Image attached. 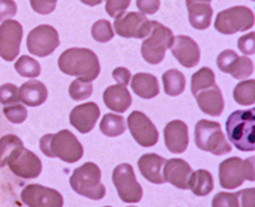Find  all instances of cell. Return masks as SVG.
I'll return each mask as SVG.
<instances>
[{"label":"cell","mask_w":255,"mask_h":207,"mask_svg":"<svg viewBox=\"0 0 255 207\" xmlns=\"http://www.w3.org/2000/svg\"><path fill=\"white\" fill-rule=\"evenodd\" d=\"M29 3L36 13L46 15L55 10L58 0H29Z\"/></svg>","instance_id":"60d3db41"},{"label":"cell","mask_w":255,"mask_h":207,"mask_svg":"<svg viewBox=\"0 0 255 207\" xmlns=\"http://www.w3.org/2000/svg\"><path fill=\"white\" fill-rule=\"evenodd\" d=\"M128 128L138 145L152 147L158 142V131L151 119L142 111H133L128 117Z\"/></svg>","instance_id":"5bb4252c"},{"label":"cell","mask_w":255,"mask_h":207,"mask_svg":"<svg viewBox=\"0 0 255 207\" xmlns=\"http://www.w3.org/2000/svg\"><path fill=\"white\" fill-rule=\"evenodd\" d=\"M254 73V63L247 56H239L235 68L231 72V76L235 79H244Z\"/></svg>","instance_id":"8d00e7d4"},{"label":"cell","mask_w":255,"mask_h":207,"mask_svg":"<svg viewBox=\"0 0 255 207\" xmlns=\"http://www.w3.org/2000/svg\"><path fill=\"white\" fill-rule=\"evenodd\" d=\"M212 0H186V4L191 3H211Z\"/></svg>","instance_id":"c3c4849f"},{"label":"cell","mask_w":255,"mask_h":207,"mask_svg":"<svg viewBox=\"0 0 255 207\" xmlns=\"http://www.w3.org/2000/svg\"><path fill=\"white\" fill-rule=\"evenodd\" d=\"M20 199L28 207H63V196L52 188L41 184H28L20 193Z\"/></svg>","instance_id":"9a60e30c"},{"label":"cell","mask_w":255,"mask_h":207,"mask_svg":"<svg viewBox=\"0 0 255 207\" xmlns=\"http://www.w3.org/2000/svg\"><path fill=\"white\" fill-rule=\"evenodd\" d=\"M239 60V55L234 50H223L222 53L217 56V65L221 72L231 74Z\"/></svg>","instance_id":"e575fe53"},{"label":"cell","mask_w":255,"mask_h":207,"mask_svg":"<svg viewBox=\"0 0 255 207\" xmlns=\"http://www.w3.org/2000/svg\"><path fill=\"white\" fill-rule=\"evenodd\" d=\"M91 33H92V37L101 44L108 42L114 37L113 27H111L110 22L106 19H100L96 23H93Z\"/></svg>","instance_id":"836d02e7"},{"label":"cell","mask_w":255,"mask_h":207,"mask_svg":"<svg viewBox=\"0 0 255 207\" xmlns=\"http://www.w3.org/2000/svg\"><path fill=\"white\" fill-rule=\"evenodd\" d=\"M40 150L47 158H58L68 164L81 160L84 152L78 138L68 129L56 134H45L40 140Z\"/></svg>","instance_id":"7a4b0ae2"},{"label":"cell","mask_w":255,"mask_h":207,"mask_svg":"<svg viewBox=\"0 0 255 207\" xmlns=\"http://www.w3.org/2000/svg\"><path fill=\"white\" fill-rule=\"evenodd\" d=\"M166 147L172 154H183L189 146L188 126L181 120H172L165 127Z\"/></svg>","instance_id":"ac0fdd59"},{"label":"cell","mask_w":255,"mask_h":207,"mask_svg":"<svg viewBox=\"0 0 255 207\" xmlns=\"http://www.w3.org/2000/svg\"><path fill=\"white\" fill-rule=\"evenodd\" d=\"M60 45L59 33L49 24H41L33 28L27 36V49L32 55L45 58L58 49Z\"/></svg>","instance_id":"30bf717a"},{"label":"cell","mask_w":255,"mask_h":207,"mask_svg":"<svg viewBox=\"0 0 255 207\" xmlns=\"http://www.w3.org/2000/svg\"><path fill=\"white\" fill-rule=\"evenodd\" d=\"M197 97V104L199 109L204 114H208L211 117H220L225 108V101H223L222 92L217 85L200 91L195 95Z\"/></svg>","instance_id":"ffe728a7"},{"label":"cell","mask_w":255,"mask_h":207,"mask_svg":"<svg viewBox=\"0 0 255 207\" xmlns=\"http://www.w3.org/2000/svg\"><path fill=\"white\" fill-rule=\"evenodd\" d=\"M171 53L180 64L185 68L195 67L200 60L199 46L189 36L179 35L174 37V42L171 45Z\"/></svg>","instance_id":"2e32d148"},{"label":"cell","mask_w":255,"mask_h":207,"mask_svg":"<svg viewBox=\"0 0 255 207\" xmlns=\"http://www.w3.org/2000/svg\"><path fill=\"white\" fill-rule=\"evenodd\" d=\"M15 72L19 76L26 77V78H36L41 73V65L36 59L31 56L22 55L15 61Z\"/></svg>","instance_id":"4dcf8cb0"},{"label":"cell","mask_w":255,"mask_h":207,"mask_svg":"<svg viewBox=\"0 0 255 207\" xmlns=\"http://www.w3.org/2000/svg\"><path fill=\"white\" fill-rule=\"evenodd\" d=\"M6 165L12 173L19 178L33 179L37 178L42 170V163L36 154L23 146L18 147L10 156H9Z\"/></svg>","instance_id":"8fae6325"},{"label":"cell","mask_w":255,"mask_h":207,"mask_svg":"<svg viewBox=\"0 0 255 207\" xmlns=\"http://www.w3.org/2000/svg\"><path fill=\"white\" fill-rule=\"evenodd\" d=\"M127 129L125 119L118 114H106L100 123V131L108 137H118Z\"/></svg>","instance_id":"83f0119b"},{"label":"cell","mask_w":255,"mask_h":207,"mask_svg":"<svg viewBox=\"0 0 255 207\" xmlns=\"http://www.w3.org/2000/svg\"><path fill=\"white\" fill-rule=\"evenodd\" d=\"M20 146L23 142L15 134H5L0 138V168L5 167L9 156Z\"/></svg>","instance_id":"1f68e13d"},{"label":"cell","mask_w":255,"mask_h":207,"mask_svg":"<svg viewBox=\"0 0 255 207\" xmlns=\"http://www.w3.org/2000/svg\"><path fill=\"white\" fill-rule=\"evenodd\" d=\"M131 90L140 99H153L158 95V81L153 74L136 73L131 77Z\"/></svg>","instance_id":"cb8c5ba5"},{"label":"cell","mask_w":255,"mask_h":207,"mask_svg":"<svg viewBox=\"0 0 255 207\" xmlns=\"http://www.w3.org/2000/svg\"><path fill=\"white\" fill-rule=\"evenodd\" d=\"M100 108L95 102H86L76 106L70 111L69 122L79 133H88L95 128L97 119L100 118Z\"/></svg>","instance_id":"e0dca14e"},{"label":"cell","mask_w":255,"mask_h":207,"mask_svg":"<svg viewBox=\"0 0 255 207\" xmlns=\"http://www.w3.org/2000/svg\"><path fill=\"white\" fill-rule=\"evenodd\" d=\"M234 99L238 104L243 106L254 105L255 102V81L249 79V81L240 82L234 90Z\"/></svg>","instance_id":"f546056e"},{"label":"cell","mask_w":255,"mask_h":207,"mask_svg":"<svg viewBox=\"0 0 255 207\" xmlns=\"http://www.w3.org/2000/svg\"><path fill=\"white\" fill-rule=\"evenodd\" d=\"M216 85V76L213 73V70L208 67H204L202 69H199L198 72H195L193 76H191V94L197 95L200 91L206 90V88L212 87V86Z\"/></svg>","instance_id":"f1b7e54d"},{"label":"cell","mask_w":255,"mask_h":207,"mask_svg":"<svg viewBox=\"0 0 255 207\" xmlns=\"http://www.w3.org/2000/svg\"><path fill=\"white\" fill-rule=\"evenodd\" d=\"M23 37V27L13 19L4 20L0 24V58L13 61L19 54L20 41Z\"/></svg>","instance_id":"4fadbf2b"},{"label":"cell","mask_w":255,"mask_h":207,"mask_svg":"<svg viewBox=\"0 0 255 207\" xmlns=\"http://www.w3.org/2000/svg\"><path fill=\"white\" fill-rule=\"evenodd\" d=\"M166 159L157 154H145L138 160V168L140 174L153 184H163L165 179L162 175V168Z\"/></svg>","instance_id":"44dd1931"},{"label":"cell","mask_w":255,"mask_h":207,"mask_svg":"<svg viewBox=\"0 0 255 207\" xmlns=\"http://www.w3.org/2000/svg\"><path fill=\"white\" fill-rule=\"evenodd\" d=\"M163 88L168 96H179L185 90L186 79L180 70L168 69L162 76Z\"/></svg>","instance_id":"4316f807"},{"label":"cell","mask_w":255,"mask_h":207,"mask_svg":"<svg viewBox=\"0 0 255 207\" xmlns=\"http://www.w3.org/2000/svg\"><path fill=\"white\" fill-rule=\"evenodd\" d=\"M3 113L6 119L13 124H20L27 119V109L20 104L5 105L3 109Z\"/></svg>","instance_id":"74e56055"},{"label":"cell","mask_w":255,"mask_h":207,"mask_svg":"<svg viewBox=\"0 0 255 207\" xmlns=\"http://www.w3.org/2000/svg\"><path fill=\"white\" fill-rule=\"evenodd\" d=\"M59 69L68 76H74L84 81H95L100 74V61L90 49L72 47L65 50L58 60Z\"/></svg>","instance_id":"6da1fadb"},{"label":"cell","mask_w":255,"mask_h":207,"mask_svg":"<svg viewBox=\"0 0 255 207\" xmlns=\"http://www.w3.org/2000/svg\"><path fill=\"white\" fill-rule=\"evenodd\" d=\"M105 207H111V206H105Z\"/></svg>","instance_id":"681fc988"},{"label":"cell","mask_w":255,"mask_h":207,"mask_svg":"<svg viewBox=\"0 0 255 207\" xmlns=\"http://www.w3.org/2000/svg\"><path fill=\"white\" fill-rule=\"evenodd\" d=\"M70 187L77 195L99 201L106 195V188L101 183V170L95 163H86L73 172L69 179Z\"/></svg>","instance_id":"277c9868"},{"label":"cell","mask_w":255,"mask_h":207,"mask_svg":"<svg viewBox=\"0 0 255 207\" xmlns=\"http://www.w3.org/2000/svg\"><path fill=\"white\" fill-rule=\"evenodd\" d=\"M129 207H134V206H129Z\"/></svg>","instance_id":"f907efd6"},{"label":"cell","mask_w":255,"mask_h":207,"mask_svg":"<svg viewBox=\"0 0 255 207\" xmlns=\"http://www.w3.org/2000/svg\"><path fill=\"white\" fill-rule=\"evenodd\" d=\"M17 14V4L13 0H0V22L10 19Z\"/></svg>","instance_id":"7bdbcfd3"},{"label":"cell","mask_w":255,"mask_h":207,"mask_svg":"<svg viewBox=\"0 0 255 207\" xmlns=\"http://www.w3.org/2000/svg\"><path fill=\"white\" fill-rule=\"evenodd\" d=\"M81 1L88 6H96L102 3V0H81Z\"/></svg>","instance_id":"7dc6e473"},{"label":"cell","mask_w":255,"mask_h":207,"mask_svg":"<svg viewBox=\"0 0 255 207\" xmlns=\"http://www.w3.org/2000/svg\"><path fill=\"white\" fill-rule=\"evenodd\" d=\"M215 183H213V177L208 170L199 169L197 172L191 173L190 178L188 182V188L194 193L195 196L204 197L209 195L213 191Z\"/></svg>","instance_id":"484cf974"},{"label":"cell","mask_w":255,"mask_h":207,"mask_svg":"<svg viewBox=\"0 0 255 207\" xmlns=\"http://www.w3.org/2000/svg\"><path fill=\"white\" fill-rule=\"evenodd\" d=\"M172 42H174V33L171 29L157 20H152L151 31L148 33L147 38L143 41L140 49L143 59L148 64H159L165 58L166 50L171 47Z\"/></svg>","instance_id":"52a82bcc"},{"label":"cell","mask_w":255,"mask_h":207,"mask_svg":"<svg viewBox=\"0 0 255 207\" xmlns=\"http://www.w3.org/2000/svg\"><path fill=\"white\" fill-rule=\"evenodd\" d=\"M195 145L202 151L211 152L216 156L230 154L231 145L221 129L220 123L202 119L195 124Z\"/></svg>","instance_id":"8992f818"},{"label":"cell","mask_w":255,"mask_h":207,"mask_svg":"<svg viewBox=\"0 0 255 207\" xmlns=\"http://www.w3.org/2000/svg\"><path fill=\"white\" fill-rule=\"evenodd\" d=\"M226 132L230 142L244 152L255 150V110H238L230 114L226 120Z\"/></svg>","instance_id":"3957f363"},{"label":"cell","mask_w":255,"mask_h":207,"mask_svg":"<svg viewBox=\"0 0 255 207\" xmlns=\"http://www.w3.org/2000/svg\"><path fill=\"white\" fill-rule=\"evenodd\" d=\"M113 182L123 202L136 204L142 200V186L136 181L131 165L125 163L118 165L113 172Z\"/></svg>","instance_id":"9c48e42d"},{"label":"cell","mask_w":255,"mask_h":207,"mask_svg":"<svg viewBox=\"0 0 255 207\" xmlns=\"http://www.w3.org/2000/svg\"><path fill=\"white\" fill-rule=\"evenodd\" d=\"M104 102L110 110L116 113H125L131 105L130 92L125 86H110L104 92Z\"/></svg>","instance_id":"603a6c76"},{"label":"cell","mask_w":255,"mask_h":207,"mask_svg":"<svg viewBox=\"0 0 255 207\" xmlns=\"http://www.w3.org/2000/svg\"><path fill=\"white\" fill-rule=\"evenodd\" d=\"M152 27V20H148L143 13L129 12L115 18L114 28L119 36L125 38L147 37Z\"/></svg>","instance_id":"7c38bea8"},{"label":"cell","mask_w":255,"mask_h":207,"mask_svg":"<svg viewBox=\"0 0 255 207\" xmlns=\"http://www.w3.org/2000/svg\"><path fill=\"white\" fill-rule=\"evenodd\" d=\"M19 101L18 99V88L13 83H5L0 86V104L5 105H12Z\"/></svg>","instance_id":"f35d334b"},{"label":"cell","mask_w":255,"mask_h":207,"mask_svg":"<svg viewBox=\"0 0 255 207\" xmlns=\"http://www.w3.org/2000/svg\"><path fill=\"white\" fill-rule=\"evenodd\" d=\"M254 12L248 6L239 5L225 9L216 17L215 28L222 35L244 32L254 26Z\"/></svg>","instance_id":"ba28073f"},{"label":"cell","mask_w":255,"mask_h":207,"mask_svg":"<svg viewBox=\"0 0 255 207\" xmlns=\"http://www.w3.org/2000/svg\"><path fill=\"white\" fill-rule=\"evenodd\" d=\"M254 156L249 159L230 158L223 160L218 168L220 186L225 190H235L240 187L245 181H255Z\"/></svg>","instance_id":"5b68a950"},{"label":"cell","mask_w":255,"mask_h":207,"mask_svg":"<svg viewBox=\"0 0 255 207\" xmlns=\"http://www.w3.org/2000/svg\"><path fill=\"white\" fill-rule=\"evenodd\" d=\"M212 207H240V193H217L212 200Z\"/></svg>","instance_id":"d590c367"},{"label":"cell","mask_w":255,"mask_h":207,"mask_svg":"<svg viewBox=\"0 0 255 207\" xmlns=\"http://www.w3.org/2000/svg\"><path fill=\"white\" fill-rule=\"evenodd\" d=\"M238 47L240 51L245 55H254L255 53V33L250 32L248 35H244L239 38Z\"/></svg>","instance_id":"b9f144b4"},{"label":"cell","mask_w":255,"mask_h":207,"mask_svg":"<svg viewBox=\"0 0 255 207\" xmlns=\"http://www.w3.org/2000/svg\"><path fill=\"white\" fill-rule=\"evenodd\" d=\"M93 92L92 82L84 81L82 78H77L76 81H73L69 86V95L73 100L76 101H81V100H86L91 97Z\"/></svg>","instance_id":"d6a6232c"},{"label":"cell","mask_w":255,"mask_h":207,"mask_svg":"<svg viewBox=\"0 0 255 207\" xmlns=\"http://www.w3.org/2000/svg\"><path fill=\"white\" fill-rule=\"evenodd\" d=\"M113 78L118 82V85L127 86L128 83H129V81H130L131 74H130V72L127 69V68L120 67V68H116V69H114Z\"/></svg>","instance_id":"bcb514c9"},{"label":"cell","mask_w":255,"mask_h":207,"mask_svg":"<svg viewBox=\"0 0 255 207\" xmlns=\"http://www.w3.org/2000/svg\"><path fill=\"white\" fill-rule=\"evenodd\" d=\"M163 179L179 190H188V182L193 173L190 165L183 159H170L163 165Z\"/></svg>","instance_id":"d6986e66"},{"label":"cell","mask_w":255,"mask_h":207,"mask_svg":"<svg viewBox=\"0 0 255 207\" xmlns=\"http://www.w3.org/2000/svg\"><path fill=\"white\" fill-rule=\"evenodd\" d=\"M240 193V207H255V190L248 188V190L239 191Z\"/></svg>","instance_id":"f6af8a7d"},{"label":"cell","mask_w":255,"mask_h":207,"mask_svg":"<svg viewBox=\"0 0 255 207\" xmlns=\"http://www.w3.org/2000/svg\"><path fill=\"white\" fill-rule=\"evenodd\" d=\"M189 13V22L195 29H207L211 26L213 9L209 3L186 4Z\"/></svg>","instance_id":"d4e9b609"},{"label":"cell","mask_w":255,"mask_h":207,"mask_svg":"<svg viewBox=\"0 0 255 207\" xmlns=\"http://www.w3.org/2000/svg\"><path fill=\"white\" fill-rule=\"evenodd\" d=\"M159 0H136V6L143 14H154L159 9Z\"/></svg>","instance_id":"ee69618b"},{"label":"cell","mask_w":255,"mask_h":207,"mask_svg":"<svg viewBox=\"0 0 255 207\" xmlns=\"http://www.w3.org/2000/svg\"><path fill=\"white\" fill-rule=\"evenodd\" d=\"M131 0H106V12L110 17L118 18L129 8Z\"/></svg>","instance_id":"ab89813d"},{"label":"cell","mask_w":255,"mask_h":207,"mask_svg":"<svg viewBox=\"0 0 255 207\" xmlns=\"http://www.w3.org/2000/svg\"><path fill=\"white\" fill-rule=\"evenodd\" d=\"M18 99L27 106H40L47 99V88L37 79H29L19 87Z\"/></svg>","instance_id":"7402d4cb"}]
</instances>
